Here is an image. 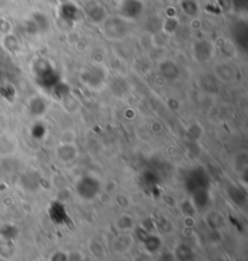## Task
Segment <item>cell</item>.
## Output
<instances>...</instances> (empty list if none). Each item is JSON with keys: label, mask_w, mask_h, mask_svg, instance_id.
<instances>
[{"label": "cell", "mask_w": 248, "mask_h": 261, "mask_svg": "<svg viewBox=\"0 0 248 261\" xmlns=\"http://www.w3.org/2000/svg\"><path fill=\"white\" fill-rule=\"evenodd\" d=\"M17 139L9 134L0 135V157H10L17 151Z\"/></svg>", "instance_id": "1"}, {"label": "cell", "mask_w": 248, "mask_h": 261, "mask_svg": "<svg viewBox=\"0 0 248 261\" xmlns=\"http://www.w3.org/2000/svg\"><path fill=\"white\" fill-rule=\"evenodd\" d=\"M57 155L63 163H71L76 157V148L74 144H61L57 148Z\"/></svg>", "instance_id": "2"}, {"label": "cell", "mask_w": 248, "mask_h": 261, "mask_svg": "<svg viewBox=\"0 0 248 261\" xmlns=\"http://www.w3.org/2000/svg\"><path fill=\"white\" fill-rule=\"evenodd\" d=\"M214 73L219 81H222V82L233 81V78L235 75L234 68L229 65V63H221V65H218L217 67H215Z\"/></svg>", "instance_id": "3"}, {"label": "cell", "mask_w": 248, "mask_h": 261, "mask_svg": "<svg viewBox=\"0 0 248 261\" xmlns=\"http://www.w3.org/2000/svg\"><path fill=\"white\" fill-rule=\"evenodd\" d=\"M247 162H248V155L246 151H240L237 152L236 155L233 158V167L235 171L237 174L246 173L247 170Z\"/></svg>", "instance_id": "4"}, {"label": "cell", "mask_w": 248, "mask_h": 261, "mask_svg": "<svg viewBox=\"0 0 248 261\" xmlns=\"http://www.w3.org/2000/svg\"><path fill=\"white\" fill-rule=\"evenodd\" d=\"M115 225H116V227L119 228V231L126 232V231L132 230L133 225H135V220H133V218L131 215L122 214L116 219Z\"/></svg>", "instance_id": "5"}, {"label": "cell", "mask_w": 248, "mask_h": 261, "mask_svg": "<svg viewBox=\"0 0 248 261\" xmlns=\"http://www.w3.org/2000/svg\"><path fill=\"white\" fill-rule=\"evenodd\" d=\"M144 247L149 253H159L161 250V240L158 236H149L144 242Z\"/></svg>", "instance_id": "6"}, {"label": "cell", "mask_w": 248, "mask_h": 261, "mask_svg": "<svg viewBox=\"0 0 248 261\" xmlns=\"http://www.w3.org/2000/svg\"><path fill=\"white\" fill-rule=\"evenodd\" d=\"M69 260V255L68 253L63 250H56L51 254L49 261H68Z\"/></svg>", "instance_id": "7"}, {"label": "cell", "mask_w": 248, "mask_h": 261, "mask_svg": "<svg viewBox=\"0 0 248 261\" xmlns=\"http://www.w3.org/2000/svg\"><path fill=\"white\" fill-rule=\"evenodd\" d=\"M0 33H3L4 36L12 33V24L9 22V20L0 18Z\"/></svg>", "instance_id": "8"}, {"label": "cell", "mask_w": 248, "mask_h": 261, "mask_svg": "<svg viewBox=\"0 0 248 261\" xmlns=\"http://www.w3.org/2000/svg\"><path fill=\"white\" fill-rule=\"evenodd\" d=\"M158 261H174V255L168 253V251H162V253L159 254Z\"/></svg>", "instance_id": "9"}, {"label": "cell", "mask_w": 248, "mask_h": 261, "mask_svg": "<svg viewBox=\"0 0 248 261\" xmlns=\"http://www.w3.org/2000/svg\"><path fill=\"white\" fill-rule=\"evenodd\" d=\"M201 27V20H199V18H194L192 21V28L194 31H198L199 28Z\"/></svg>", "instance_id": "10"}]
</instances>
